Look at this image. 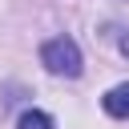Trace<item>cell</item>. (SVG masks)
Returning <instances> with one entry per match:
<instances>
[{"label":"cell","instance_id":"cell-3","mask_svg":"<svg viewBox=\"0 0 129 129\" xmlns=\"http://www.w3.org/2000/svg\"><path fill=\"white\" fill-rule=\"evenodd\" d=\"M16 129H52V117L40 113V109H24L20 121H16Z\"/></svg>","mask_w":129,"mask_h":129},{"label":"cell","instance_id":"cell-1","mask_svg":"<svg viewBox=\"0 0 129 129\" xmlns=\"http://www.w3.org/2000/svg\"><path fill=\"white\" fill-rule=\"evenodd\" d=\"M40 64H44L48 73H56V77H81V48H77V40H69V36L44 40Z\"/></svg>","mask_w":129,"mask_h":129},{"label":"cell","instance_id":"cell-2","mask_svg":"<svg viewBox=\"0 0 129 129\" xmlns=\"http://www.w3.org/2000/svg\"><path fill=\"white\" fill-rule=\"evenodd\" d=\"M105 113L109 117H129V85H113L105 93Z\"/></svg>","mask_w":129,"mask_h":129}]
</instances>
